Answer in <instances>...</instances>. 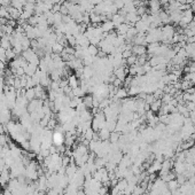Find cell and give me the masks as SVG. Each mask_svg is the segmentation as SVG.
Wrapping results in <instances>:
<instances>
[{
	"mask_svg": "<svg viewBox=\"0 0 195 195\" xmlns=\"http://www.w3.org/2000/svg\"><path fill=\"white\" fill-rule=\"evenodd\" d=\"M68 86L70 88H77L79 86V79H78L75 75H70L68 77Z\"/></svg>",
	"mask_w": 195,
	"mask_h": 195,
	"instance_id": "obj_8",
	"label": "cell"
},
{
	"mask_svg": "<svg viewBox=\"0 0 195 195\" xmlns=\"http://www.w3.org/2000/svg\"><path fill=\"white\" fill-rule=\"evenodd\" d=\"M121 135H122V133H121V132H117V131L110 132V135H109V142H110V144H117L118 141H119Z\"/></svg>",
	"mask_w": 195,
	"mask_h": 195,
	"instance_id": "obj_14",
	"label": "cell"
},
{
	"mask_svg": "<svg viewBox=\"0 0 195 195\" xmlns=\"http://www.w3.org/2000/svg\"><path fill=\"white\" fill-rule=\"evenodd\" d=\"M114 5L116 6L118 10L123 9V7L125 6V0H114Z\"/></svg>",
	"mask_w": 195,
	"mask_h": 195,
	"instance_id": "obj_23",
	"label": "cell"
},
{
	"mask_svg": "<svg viewBox=\"0 0 195 195\" xmlns=\"http://www.w3.org/2000/svg\"><path fill=\"white\" fill-rule=\"evenodd\" d=\"M63 50H64V46H62L60 43H55L52 46V53H55V54H61Z\"/></svg>",
	"mask_w": 195,
	"mask_h": 195,
	"instance_id": "obj_17",
	"label": "cell"
},
{
	"mask_svg": "<svg viewBox=\"0 0 195 195\" xmlns=\"http://www.w3.org/2000/svg\"><path fill=\"white\" fill-rule=\"evenodd\" d=\"M131 51L135 56H141V55L147 54V47L144 46V45H133Z\"/></svg>",
	"mask_w": 195,
	"mask_h": 195,
	"instance_id": "obj_3",
	"label": "cell"
},
{
	"mask_svg": "<svg viewBox=\"0 0 195 195\" xmlns=\"http://www.w3.org/2000/svg\"><path fill=\"white\" fill-rule=\"evenodd\" d=\"M162 104H163L162 100H161V99H156L154 102L150 104V110H152L153 113H159L161 107H162Z\"/></svg>",
	"mask_w": 195,
	"mask_h": 195,
	"instance_id": "obj_13",
	"label": "cell"
},
{
	"mask_svg": "<svg viewBox=\"0 0 195 195\" xmlns=\"http://www.w3.org/2000/svg\"><path fill=\"white\" fill-rule=\"evenodd\" d=\"M24 97H26V99H28V101H32L33 99H36V93H35V87L26 88Z\"/></svg>",
	"mask_w": 195,
	"mask_h": 195,
	"instance_id": "obj_15",
	"label": "cell"
},
{
	"mask_svg": "<svg viewBox=\"0 0 195 195\" xmlns=\"http://www.w3.org/2000/svg\"><path fill=\"white\" fill-rule=\"evenodd\" d=\"M145 1H146V2H149V1H152V0H145Z\"/></svg>",
	"mask_w": 195,
	"mask_h": 195,
	"instance_id": "obj_28",
	"label": "cell"
},
{
	"mask_svg": "<svg viewBox=\"0 0 195 195\" xmlns=\"http://www.w3.org/2000/svg\"><path fill=\"white\" fill-rule=\"evenodd\" d=\"M111 22L114 23V26H115V28H117L119 24H122V23H124L125 22V17L124 16H122L119 13H116V14H114L113 16H111Z\"/></svg>",
	"mask_w": 195,
	"mask_h": 195,
	"instance_id": "obj_7",
	"label": "cell"
},
{
	"mask_svg": "<svg viewBox=\"0 0 195 195\" xmlns=\"http://www.w3.org/2000/svg\"><path fill=\"white\" fill-rule=\"evenodd\" d=\"M64 134L62 133V132H59L56 131L55 133L53 134V144L55 145V146H61V145L64 144Z\"/></svg>",
	"mask_w": 195,
	"mask_h": 195,
	"instance_id": "obj_4",
	"label": "cell"
},
{
	"mask_svg": "<svg viewBox=\"0 0 195 195\" xmlns=\"http://www.w3.org/2000/svg\"><path fill=\"white\" fill-rule=\"evenodd\" d=\"M130 28H131V26H130V24H128L126 22H124V23L119 24V26H118L117 28H115V29H116V33H117L118 36H124V37H125Z\"/></svg>",
	"mask_w": 195,
	"mask_h": 195,
	"instance_id": "obj_5",
	"label": "cell"
},
{
	"mask_svg": "<svg viewBox=\"0 0 195 195\" xmlns=\"http://www.w3.org/2000/svg\"><path fill=\"white\" fill-rule=\"evenodd\" d=\"M194 20H195V14H194Z\"/></svg>",
	"mask_w": 195,
	"mask_h": 195,
	"instance_id": "obj_29",
	"label": "cell"
},
{
	"mask_svg": "<svg viewBox=\"0 0 195 195\" xmlns=\"http://www.w3.org/2000/svg\"><path fill=\"white\" fill-rule=\"evenodd\" d=\"M7 141H8V137H7V134L5 133H0V146L1 147H5L7 146Z\"/></svg>",
	"mask_w": 195,
	"mask_h": 195,
	"instance_id": "obj_22",
	"label": "cell"
},
{
	"mask_svg": "<svg viewBox=\"0 0 195 195\" xmlns=\"http://www.w3.org/2000/svg\"><path fill=\"white\" fill-rule=\"evenodd\" d=\"M6 54V60H9V61H12L13 59H15L16 57V53L12 48H9V50H6L5 52Z\"/></svg>",
	"mask_w": 195,
	"mask_h": 195,
	"instance_id": "obj_19",
	"label": "cell"
},
{
	"mask_svg": "<svg viewBox=\"0 0 195 195\" xmlns=\"http://www.w3.org/2000/svg\"><path fill=\"white\" fill-rule=\"evenodd\" d=\"M46 195H61V194H60L55 188H52V190H50L48 192H47Z\"/></svg>",
	"mask_w": 195,
	"mask_h": 195,
	"instance_id": "obj_27",
	"label": "cell"
},
{
	"mask_svg": "<svg viewBox=\"0 0 195 195\" xmlns=\"http://www.w3.org/2000/svg\"><path fill=\"white\" fill-rule=\"evenodd\" d=\"M131 55H133V53H132V51L131 50H125V51L122 52V56H123L124 60H126L128 57H130Z\"/></svg>",
	"mask_w": 195,
	"mask_h": 195,
	"instance_id": "obj_26",
	"label": "cell"
},
{
	"mask_svg": "<svg viewBox=\"0 0 195 195\" xmlns=\"http://www.w3.org/2000/svg\"><path fill=\"white\" fill-rule=\"evenodd\" d=\"M87 52L91 56L95 57L98 55V53H99V47L95 46V45H91V44H90V46L87 47Z\"/></svg>",
	"mask_w": 195,
	"mask_h": 195,
	"instance_id": "obj_18",
	"label": "cell"
},
{
	"mask_svg": "<svg viewBox=\"0 0 195 195\" xmlns=\"http://www.w3.org/2000/svg\"><path fill=\"white\" fill-rule=\"evenodd\" d=\"M176 179H177V181H178V184H179L180 186L184 185L186 181H187V178H186V177H185L184 175H178V176H177V178H176Z\"/></svg>",
	"mask_w": 195,
	"mask_h": 195,
	"instance_id": "obj_25",
	"label": "cell"
},
{
	"mask_svg": "<svg viewBox=\"0 0 195 195\" xmlns=\"http://www.w3.org/2000/svg\"><path fill=\"white\" fill-rule=\"evenodd\" d=\"M128 97V90L125 87H118L116 93H115V100H124V99H126Z\"/></svg>",
	"mask_w": 195,
	"mask_h": 195,
	"instance_id": "obj_6",
	"label": "cell"
},
{
	"mask_svg": "<svg viewBox=\"0 0 195 195\" xmlns=\"http://www.w3.org/2000/svg\"><path fill=\"white\" fill-rule=\"evenodd\" d=\"M101 28H102L103 32H110V31H113L115 29V26L111 22V20H107L106 22L101 23Z\"/></svg>",
	"mask_w": 195,
	"mask_h": 195,
	"instance_id": "obj_12",
	"label": "cell"
},
{
	"mask_svg": "<svg viewBox=\"0 0 195 195\" xmlns=\"http://www.w3.org/2000/svg\"><path fill=\"white\" fill-rule=\"evenodd\" d=\"M64 1H66V0H64Z\"/></svg>",
	"mask_w": 195,
	"mask_h": 195,
	"instance_id": "obj_30",
	"label": "cell"
},
{
	"mask_svg": "<svg viewBox=\"0 0 195 195\" xmlns=\"http://www.w3.org/2000/svg\"><path fill=\"white\" fill-rule=\"evenodd\" d=\"M166 185H168V188H169V190L171 193L175 192V190H177L180 187V185L178 184L177 179H173V180H171V181H169V183H166Z\"/></svg>",
	"mask_w": 195,
	"mask_h": 195,
	"instance_id": "obj_16",
	"label": "cell"
},
{
	"mask_svg": "<svg viewBox=\"0 0 195 195\" xmlns=\"http://www.w3.org/2000/svg\"><path fill=\"white\" fill-rule=\"evenodd\" d=\"M26 4V0H12L10 6L14 7V8H16L17 10H20L21 13H22Z\"/></svg>",
	"mask_w": 195,
	"mask_h": 195,
	"instance_id": "obj_10",
	"label": "cell"
},
{
	"mask_svg": "<svg viewBox=\"0 0 195 195\" xmlns=\"http://www.w3.org/2000/svg\"><path fill=\"white\" fill-rule=\"evenodd\" d=\"M43 100L40 99H33L32 101H29L28 103V107H26V110H28V113L31 114L33 113V111H37V110H39L41 107H43Z\"/></svg>",
	"mask_w": 195,
	"mask_h": 195,
	"instance_id": "obj_1",
	"label": "cell"
},
{
	"mask_svg": "<svg viewBox=\"0 0 195 195\" xmlns=\"http://www.w3.org/2000/svg\"><path fill=\"white\" fill-rule=\"evenodd\" d=\"M83 104L86 107V109H92L93 108V95L92 94H86L83 97Z\"/></svg>",
	"mask_w": 195,
	"mask_h": 195,
	"instance_id": "obj_11",
	"label": "cell"
},
{
	"mask_svg": "<svg viewBox=\"0 0 195 195\" xmlns=\"http://www.w3.org/2000/svg\"><path fill=\"white\" fill-rule=\"evenodd\" d=\"M137 59L138 56H135V55H131L130 57H128L125 61H126V66L128 67H131V66H134V64H137Z\"/></svg>",
	"mask_w": 195,
	"mask_h": 195,
	"instance_id": "obj_21",
	"label": "cell"
},
{
	"mask_svg": "<svg viewBox=\"0 0 195 195\" xmlns=\"http://www.w3.org/2000/svg\"><path fill=\"white\" fill-rule=\"evenodd\" d=\"M155 100H156V99H155V97L153 95V94H147L146 98H145V102L147 103V104H149V106L154 102Z\"/></svg>",
	"mask_w": 195,
	"mask_h": 195,
	"instance_id": "obj_24",
	"label": "cell"
},
{
	"mask_svg": "<svg viewBox=\"0 0 195 195\" xmlns=\"http://www.w3.org/2000/svg\"><path fill=\"white\" fill-rule=\"evenodd\" d=\"M169 16H170V21H171V23H173L176 26H178V23H179L181 19H183V16H184V13H183V10H172V12H170L169 13Z\"/></svg>",
	"mask_w": 195,
	"mask_h": 195,
	"instance_id": "obj_2",
	"label": "cell"
},
{
	"mask_svg": "<svg viewBox=\"0 0 195 195\" xmlns=\"http://www.w3.org/2000/svg\"><path fill=\"white\" fill-rule=\"evenodd\" d=\"M38 70V66L37 64H31V63H28V66L24 68V71H26V75L29 76V77H32L36 71Z\"/></svg>",
	"mask_w": 195,
	"mask_h": 195,
	"instance_id": "obj_9",
	"label": "cell"
},
{
	"mask_svg": "<svg viewBox=\"0 0 195 195\" xmlns=\"http://www.w3.org/2000/svg\"><path fill=\"white\" fill-rule=\"evenodd\" d=\"M180 83H181V91H187L190 87H193V86H194L190 80H185V79H183Z\"/></svg>",
	"mask_w": 195,
	"mask_h": 195,
	"instance_id": "obj_20",
	"label": "cell"
}]
</instances>
